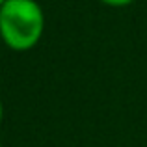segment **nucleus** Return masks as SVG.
I'll use <instances>...</instances> for the list:
<instances>
[{"instance_id":"nucleus-2","label":"nucleus","mask_w":147,"mask_h":147,"mask_svg":"<svg viewBox=\"0 0 147 147\" xmlns=\"http://www.w3.org/2000/svg\"><path fill=\"white\" fill-rule=\"evenodd\" d=\"M104 6H110V7H127L134 2V0H100Z\"/></svg>"},{"instance_id":"nucleus-5","label":"nucleus","mask_w":147,"mask_h":147,"mask_svg":"<svg viewBox=\"0 0 147 147\" xmlns=\"http://www.w3.org/2000/svg\"><path fill=\"white\" fill-rule=\"evenodd\" d=\"M0 147H2V145H0Z\"/></svg>"},{"instance_id":"nucleus-4","label":"nucleus","mask_w":147,"mask_h":147,"mask_svg":"<svg viewBox=\"0 0 147 147\" xmlns=\"http://www.w3.org/2000/svg\"><path fill=\"white\" fill-rule=\"evenodd\" d=\"M6 2H7V0H0V7H2V6H4Z\"/></svg>"},{"instance_id":"nucleus-3","label":"nucleus","mask_w":147,"mask_h":147,"mask_svg":"<svg viewBox=\"0 0 147 147\" xmlns=\"http://www.w3.org/2000/svg\"><path fill=\"white\" fill-rule=\"evenodd\" d=\"M2 117H4V106H2V100H0V123H2Z\"/></svg>"},{"instance_id":"nucleus-1","label":"nucleus","mask_w":147,"mask_h":147,"mask_svg":"<svg viewBox=\"0 0 147 147\" xmlns=\"http://www.w3.org/2000/svg\"><path fill=\"white\" fill-rule=\"evenodd\" d=\"M45 34V11L36 0H7L0 7V39L15 52L32 50Z\"/></svg>"}]
</instances>
